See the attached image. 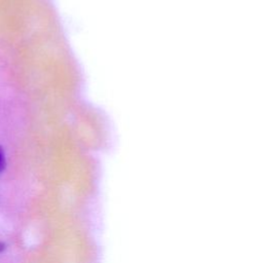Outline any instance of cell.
I'll return each mask as SVG.
<instances>
[{"label": "cell", "instance_id": "obj_2", "mask_svg": "<svg viewBox=\"0 0 263 263\" xmlns=\"http://www.w3.org/2000/svg\"><path fill=\"white\" fill-rule=\"evenodd\" d=\"M3 248H4V246H3L2 243H0V251H2V250H3Z\"/></svg>", "mask_w": 263, "mask_h": 263}, {"label": "cell", "instance_id": "obj_1", "mask_svg": "<svg viewBox=\"0 0 263 263\" xmlns=\"http://www.w3.org/2000/svg\"><path fill=\"white\" fill-rule=\"evenodd\" d=\"M5 166V157H4V153L2 151V149L0 148V171H2Z\"/></svg>", "mask_w": 263, "mask_h": 263}]
</instances>
